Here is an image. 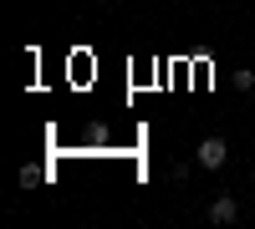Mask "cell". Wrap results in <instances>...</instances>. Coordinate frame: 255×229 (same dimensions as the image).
<instances>
[{"label": "cell", "instance_id": "cell-3", "mask_svg": "<svg viewBox=\"0 0 255 229\" xmlns=\"http://www.w3.org/2000/svg\"><path fill=\"white\" fill-rule=\"evenodd\" d=\"M255 87V72H235V92H250Z\"/></svg>", "mask_w": 255, "mask_h": 229}, {"label": "cell", "instance_id": "cell-1", "mask_svg": "<svg viewBox=\"0 0 255 229\" xmlns=\"http://www.w3.org/2000/svg\"><path fill=\"white\" fill-rule=\"evenodd\" d=\"M194 158H199V168H225V158H230V143H225V138H204L199 148H194Z\"/></svg>", "mask_w": 255, "mask_h": 229}, {"label": "cell", "instance_id": "cell-2", "mask_svg": "<svg viewBox=\"0 0 255 229\" xmlns=\"http://www.w3.org/2000/svg\"><path fill=\"white\" fill-rule=\"evenodd\" d=\"M240 219V204H235V194H220L215 204H209V224H235Z\"/></svg>", "mask_w": 255, "mask_h": 229}]
</instances>
